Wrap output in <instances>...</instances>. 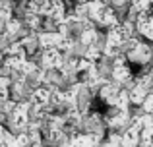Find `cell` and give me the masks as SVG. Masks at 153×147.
I'll return each mask as SVG.
<instances>
[{
	"label": "cell",
	"mask_w": 153,
	"mask_h": 147,
	"mask_svg": "<svg viewBox=\"0 0 153 147\" xmlns=\"http://www.w3.org/2000/svg\"><path fill=\"white\" fill-rule=\"evenodd\" d=\"M146 91H147V87H146V85H142V83H138V85H136L134 89L130 91V101L138 103V105H140V103H143V99L147 97Z\"/></svg>",
	"instance_id": "8"
},
{
	"label": "cell",
	"mask_w": 153,
	"mask_h": 147,
	"mask_svg": "<svg viewBox=\"0 0 153 147\" xmlns=\"http://www.w3.org/2000/svg\"><path fill=\"white\" fill-rule=\"evenodd\" d=\"M43 64H45V66H49V68H56V66H60V64H62V56H60V52H58V50L49 49V50L45 52V56H43Z\"/></svg>",
	"instance_id": "4"
},
{
	"label": "cell",
	"mask_w": 153,
	"mask_h": 147,
	"mask_svg": "<svg viewBox=\"0 0 153 147\" xmlns=\"http://www.w3.org/2000/svg\"><path fill=\"white\" fill-rule=\"evenodd\" d=\"M93 18L97 19L99 23H103V25L114 23V14H112V10H108V8H105V6H99V10L95 12Z\"/></svg>",
	"instance_id": "5"
},
{
	"label": "cell",
	"mask_w": 153,
	"mask_h": 147,
	"mask_svg": "<svg viewBox=\"0 0 153 147\" xmlns=\"http://www.w3.org/2000/svg\"><path fill=\"white\" fill-rule=\"evenodd\" d=\"M138 29L142 31L147 39L153 41V16H149L147 12H143V14L138 18Z\"/></svg>",
	"instance_id": "2"
},
{
	"label": "cell",
	"mask_w": 153,
	"mask_h": 147,
	"mask_svg": "<svg viewBox=\"0 0 153 147\" xmlns=\"http://www.w3.org/2000/svg\"><path fill=\"white\" fill-rule=\"evenodd\" d=\"M130 58L136 60V62H142V64L143 62H149L151 60V49L147 45H142V43H140L136 49L130 50Z\"/></svg>",
	"instance_id": "3"
},
{
	"label": "cell",
	"mask_w": 153,
	"mask_h": 147,
	"mask_svg": "<svg viewBox=\"0 0 153 147\" xmlns=\"http://www.w3.org/2000/svg\"><path fill=\"white\" fill-rule=\"evenodd\" d=\"M151 4H153V0H151Z\"/></svg>",
	"instance_id": "15"
},
{
	"label": "cell",
	"mask_w": 153,
	"mask_h": 147,
	"mask_svg": "<svg viewBox=\"0 0 153 147\" xmlns=\"http://www.w3.org/2000/svg\"><path fill=\"white\" fill-rule=\"evenodd\" d=\"M112 75H114L118 81H124V79L130 78V70L126 68V64H124L122 60H116L114 62V68H112Z\"/></svg>",
	"instance_id": "6"
},
{
	"label": "cell",
	"mask_w": 153,
	"mask_h": 147,
	"mask_svg": "<svg viewBox=\"0 0 153 147\" xmlns=\"http://www.w3.org/2000/svg\"><path fill=\"white\" fill-rule=\"evenodd\" d=\"M142 143L143 145H153V126H149V128L143 130V134H142Z\"/></svg>",
	"instance_id": "11"
},
{
	"label": "cell",
	"mask_w": 153,
	"mask_h": 147,
	"mask_svg": "<svg viewBox=\"0 0 153 147\" xmlns=\"http://www.w3.org/2000/svg\"><path fill=\"white\" fill-rule=\"evenodd\" d=\"M122 137H124V140H122L124 145H138L140 143V140H138V137H140V130L136 128V126H132V128L126 130V134H124Z\"/></svg>",
	"instance_id": "7"
},
{
	"label": "cell",
	"mask_w": 153,
	"mask_h": 147,
	"mask_svg": "<svg viewBox=\"0 0 153 147\" xmlns=\"http://www.w3.org/2000/svg\"><path fill=\"white\" fill-rule=\"evenodd\" d=\"M132 2H134V10L138 12H147V8L153 6L151 0H132Z\"/></svg>",
	"instance_id": "12"
},
{
	"label": "cell",
	"mask_w": 153,
	"mask_h": 147,
	"mask_svg": "<svg viewBox=\"0 0 153 147\" xmlns=\"http://www.w3.org/2000/svg\"><path fill=\"white\" fill-rule=\"evenodd\" d=\"M143 110L146 112H153V93L143 99Z\"/></svg>",
	"instance_id": "13"
},
{
	"label": "cell",
	"mask_w": 153,
	"mask_h": 147,
	"mask_svg": "<svg viewBox=\"0 0 153 147\" xmlns=\"http://www.w3.org/2000/svg\"><path fill=\"white\" fill-rule=\"evenodd\" d=\"M132 35V29L130 25H114L111 29V35H108V41H114V43H120L122 45L124 41H128Z\"/></svg>",
	"instance_id": "1"
},
{
	"label": "cell",
	"mask_w": 153,
	"mask_h": 147,
	"mask_svg": "<svg viewBox=\"0 0 153 147\" xmlns=\"http://www.w3.org/2000/svg\"><path fill=\"white\" fill-rule=\"evenodd\" d=\"M4 137H8L6 134H4V130H0V143H6V140Z\"/></svg>",
	"instance_id": "14"
},
{
	"label": "cell",
	"mask_w": 153,
	"mask_h": 147,
	"mask_svg": "<svg viewBox=\"0 0 153 147\" xmlns=\"http://www.w3.org/2000/svg\"><path fill=\"white\" fill-rule=\"evenodd\" d=\"M39 41H41V45L47 47V49H54V47L62 41V37H60V35H56V33H45V35H41V39H39Z\"/></svg>",
	"instance_id": "9"
},
{
	"label": "cell",
	"mask_w": 153,
	"mask_h": 147,
	"mask_svg": "<svg viewBox=\"0 0 153 147\" xmlns=\"http://www.w3.org/2000/svg\"><path fill=\"white\" fill-rule=\"evenodd\" d=\"M31 101H33L37 106H45L47 103H49V91H45V89H37V91L33 93V97H31Z\"/></svg>",
	"instance_id": "10"
}]
</instances>
